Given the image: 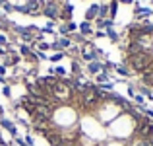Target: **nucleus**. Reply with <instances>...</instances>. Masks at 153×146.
I'll list each match as a JSON object with an SVG mask.
<instances>
[{
	"instance_id": "2",
	"label": "nucleus",
	"mask_w": 153,
	"mask_h": 146,
	"mask_svg": "<svg viewBox=\"0 0 153 146\" xmlns=\"http://www.w3.org/2000/svg\"><path fill=\"white\" fill-rule=\"evenodd\" d=\"M0 125H2V127L6 129L8 132H10V135L14 136V138H18V127H16V125L12 123L10 119H6V117H0Z\"/></svg>"
},
{
	"instance_id": "8",
	"label": "nucleus",
	"mask_w": 153,
	"mask_h": 146,
	"mask_svg": "<svg viewBox=\"0 0 153 146\" xmlns=\"http://www.w3.org/2000/svg\"><path fill=\"white\" fill-rule=\"evenodd\" d=\"M4 94H6L8 97H10V96H12V92H10V88H8V86H4Z\"/></svg>"
},
{
	"instance_id": "9",
	"label": "nucleus",
	"mask_w": 153,
	"mask_h": 146,
	"mask_svg": "<svg viewBox=\"0 0 153 146\" xmlns=\"http://www.w3.org/2000/svg\"><path fill=\"white\" fill-rule=\"evenodd\" d=\"M2 113H4V109H2V105H0V115H2Z\"/></svg>"
},
{
	"instance_id": "7",
	"label": "nucleus",
	"mask_w": 153,
	"mask_h": 146,
	"mask_svg": "<svg viewBox=\"0 0 153 146\" xmlns=\"http://www.w3.org/2000/svg\"><path fill=\"white\" fill-rule=\"evenodd\" d=\"M62 56H64V53H54V55L51 56V60L52 62H58V60H62Z\"/></svg>"
},
{
	"instance_id": "4",
	"label": "nucleus",
	"mask_w": 153,
	"mask_h": 146,
	"mask_svg": "<svg viewBox=\"0 0 153 146\" xmlns=\"http://www.w3.org/2000/svg\"><path fill=\"white\" fill-rule=\"evenodd\" d=\"M97 16H99V6L93 4V6L85 12V22H93V20H97Z\"/></svg>"
},
{
	"instance_id": "5",
	"label": "nucleus",
	"mask_w": 153,
	"mask_h": 146,
	"mask_svg": "<svg viewBox=\"0 0 153 146\" xmlns=\"http://www.w3.org/2000/svg\"><path fill=\"white\" fill-rule=\"evenodd\" d=\"M91 33H93L91 22H83V23H79V35H91Z\"/></svg>"
},
{
	"instance_id": "1",
	"label": "nucleus",
	"mask_w": 153,
	"mask_h": 146,
	"mask_svg": "<svg viewBox=\"0 0 153 146\" xmlns=\"http://www.w3.org/2000/svg\"><path fill=\"white\" fill-rule=\"evenodd\" d=\"M43 14L47 16L49 20H56V18H60V8H58V4L56 2H47L45 4V8H43Z\"/></svg>"
},
{
	"instance_id": "3",
	"label": "nucleus",
	"mask_w": 153,
	"mask_h": 146,
	"mask_svg": "<svg viewBox=\"0 0 153 146\" xmlns=\"http://www.w3.org/2000/svg\"><path fill=\"white\" fill-rule=\"evenodd\" d=\"M87 72L93 74V76L101 74V72H103V62H101V60H91V62H87Z\"/></svg>"
},
{
	"instance_id": "6",
	"label": "nucleus",
	"mask_w": 153,
	"mask_h": 146,
	"mask_svg": "<svg viewBox=\"0 0 153 146\" xmlns=\"http://www.w3.org/2000/svg\"><path fill=\"white\" fill-rule=\"evenodd\" d=\"M114 70L118 72L120 76H130L132 72H130V68L126 66V64H114Z\"/></svg>"
}]
</instances>
